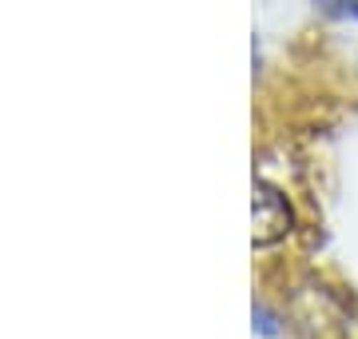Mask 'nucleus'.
Here are the masks:
<instances>
[{"mask_svg":"<svg viewBox=\"0 0 358 339\" xmlns=\"http://www.w3.org/2000/svg\"><path fill=\"white\" fill-rule=\"evenodd\" d=\"M287 319L303 339H346L350 335V307L327 284H299L287 300Z\"/></svg>","mask_w":358,"mask_h":339,"instance_id":"f257e3e1","label":"nucleus"},{"mask_svg":"<svg viewBox=\"0 0 358 339\" xmlns=\"http://www.w3.org/2000/svg\"><path fill=\"white\" fill-rule=\"evenodd\" d=\"M294 228V212L287 204L279 188H271V184L255 180V200H251V244L255 248H271V244H279L287 240Z\"/></svg>","mask_w":358,"mask_h":339,"instance_id":"f03ea898","label":"nucleus"},{"mask_svg":"<svg viewBox=\"0 0 358 339\" xmlns=\"http://www.w3.org/2000/svg\"><path fill=\"white\" fill-rule=\"evenodd\" d=\"M251 319H255V331H259V335H279V319H275L267 307H259V303H255Z\"/></svg>","mask_w":358,"mask_h":339,"instance_id":"7ed1b4c3","label":"nucleus"}]
</instances>
